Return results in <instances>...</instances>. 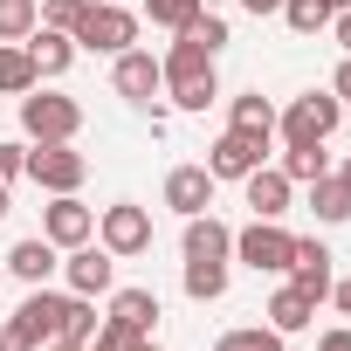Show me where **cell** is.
<instances>
[{
	"instance_id": "60d3db41",
	"label": "cell",
	"mask_w": 351,
	"mask_h": 351,
	"mask_svg": "<svg viewBox=\"0 0 351 351\" xmlns=\"http://www.w3.org/2000/svg\"><path fill=\"white\" fill-rule=\"evenodd\" d=\"M42 351H90V344H76V337H49Z\"/></svg>"
},
{
	"instance_id": "d6986e66",
	"label": "cell",
	"mask_w": 351,
	"mask_h": 351,
	"mask_svg": "<svg viewBox=\"0 0 351 351\" xmlns=\"http://www.w3.org/2000/svg\"><path fill=\"white\" fill-rule=\"evenodd\" d=\"M110 324L152 337V324H158V296H152V289H110Z\"/></svg>"
},
{
	"instance_id": "74e56055",
	"label": "cell",
	"mask_w": 351,
	"mask_h": 351,
	"mask_svg": "<svg viewBox=\"0 0 351 351\" xmlns=\"http://www.w3.org/2000/svg\"><path fill=\"white\" fill-rule=\"evenodd\" d=\"M317 351H351V330H324V344Z\"/></svg>"
},
{
	"instance_id": "3957f363",
	"label": "cell",
	"mask_w": 351,
	"mask_h": 351,
	"mask_svg": "<svg viewBox=\"0 0 351 351\" xmlns=\"http://www.w3.org/2000/svg\"><path fill=\"white\" fill-rule=\"evenodd\" d=\"M344 124V104L330 97V90H303L282 117H276V131H282V145H324L330 131Z\"/></svg>"
},
{
	"instance_id": "9a60e30c",
	"label": "cell",
	"mask_w": 351,
	"mask_h": 351,
	"mask_svg": "<svg viewBox=\"0 0 351 351\" xmlns=\"http://www.w3.org/2000/svg\"><path fill=\"white\" fill-rule=\"evenodd\" d=\"M56 262H62V248H56L49 234H28V241H14V248H8V262H0V269L21 276V282L35 289V282H49V276H56Z\"/></svg>"
},
{
	"instance_id": "f6af8a7d",
	"label": "cell",
	"mask_w": 351,
	"mask_h": 351,
	"mask_svg": "<svg viewBox=\"0 0 351 351\" xmlns=\"http://www.w3.org/2000/svg\"><path fill=\"white\" fill-rule=\"evenodd\" d=\"M145 351H158V344H152V337H145Z\"/></svg>"
},
{
	"instance_id": "b9f144b4",
	"label": "cell",
	"mask_w": 351,
	"mask_h": 351,
	"mask_svg": "<svg viewBox=\"0 0 351 351\" xmlns=\"http://www.w3.org/2000/svg\"><path fill=\"white\" fill-rule=\"evenodd\" d=\"M14 214V200H8V180H0V221H8Z\"/></svg>"
},
{
	"instance_id": "5b68a950",
	"label": "cell",
	"mask_w": 351,
	"mask_h": 351,
	"mask_svg": "<svg viewBox=\"0 0 351 351\" xmlns=\"http://www.w3.org/2000/svg\"><path fill=\"white\" fill-rule=\"evenodd\" d=\"M97 241H104L117 262H131V255H145V248H152V214H145V207H131V200H117V207H104V214H97Z\"/></svg>"
},
{
	"instance_id": "ba28073f",
	"label": "cell",
	"mask_w": 351,
	"mask_h": 351,
	"mask_svg": "<svg viewBox=\"0 0 351 351\" xmlns=\"http://www.w3.org/2000/svg\"><path fill=\"white\" fill-rule=\"evenodd\" d=\"M83 172H90V158H83L76 145H35V152H28V180H35L42 193H76Z\"/></svg>"
},
{
	"instance_id": "8d00e7d4",
	"label": "cell",
	"mask_w": 351,
	"mask_h": 351,
	"mask_svg": "<svg viewBox=\"0 0 351 351\" xmlns=\"http://www.w3.org/2000/svg\"><path fill=\"white\" fill-rule=\"evenodd\" d=\"M330 35H337V49L351 56V8H344V14H330Z\"/></svg>"
},
{
	"instance_id": "e575fe53",
	"label": "cell",
	"mask_w": 351,
	"mask_h": 351,
	"mask_svg": "<svg viewBox=\"0 0 351 351\" xmlns=\"http://www.w3.org/2000/svg\"><path fill=\"white\" fill-rule=\"evenodd\" d=\"M0 351H35V337H28V330L8 317V324H0Z\"/></svg>"
},
{
	"instance_id": "277c9868",
	"label": "cell",
	"mask_w": 351,
	"mask_h": 351,
	"mask_svg": "<svg viewBox=\"0 0 351 351\" xmlns=\"http://www.w3.org/2000/svg\"><path fill=\"white\" fill-rule=\"evenodd\" d=\"M289 255H296V234L282 221H248L234 234V262H248L255 276H289Z\"/></svg>"
},
{
	"instance_id": "d4e9b609",
	"label": "cell",
	"mask_w": 351,
	"mask_h": 351,
	"mask_svg": "<svg viewBox=\"0 0 351 351\" xmlns=\"http://www.w3.org/2000/svg\"><path fill=\"white\" fill-rule=\"evenodd\" d=\"M165 97L180 104V110H193V117H200L207 104H221V76L207 69V76H186V83H165Z\"/></svg>"
},
{
	"instance_id": "7402d4cb",
	"label": "cell",
	"mask_w": 351,
	"mask_h": 351,
	"mask_svg": "<svg viewBox=\"0 0 351 351\" xmlns=\"http://www.w3.org/2000/svg\"><path fill=\"white\" fill-rule=\"evenodd\" d=\"M228 124H234V131H255V138H276V104H269L262 90H248V97L228 104Z\"/></svg>"
},
{
	"instance_id": "bcb514c9",
	"label": "cell",
	"mask_w": 351,
	"mask_h": 351,
	"mask_svg": "<svg viewBox=\"0 0 351 351\" xmlns=\"http://www.w3.org/2000/svg\"><path fill=\"white\" fill-rule=\"evenodd\" d=\"M0 276H8V269H0Z\"/></svg>"
},
{
	"instance_id": "8992f818",
	"label": "cell",
	"mask_w": 351,
	"mask_h": 351,
	"mask_svg": "<svg viewBox=\"0 0 351 351\" xmlns=\"http://www.w3.org/2000/svg\"><path fill=\"white\" fill-rule=\"evenodd\" d=\"M255 165H269V138H255V131H221L214 145H207V172L214 180H248Z\"/></svg>"
},
{
	"instance_id": "ac0fdd59",
	"label": "cell",
	"mask_w": 351,
	"mask_h": 351,
	"mask_svg": "<svg viewBox=\"0 0 351 351\" xmlns=\"http://www.w3.org/2000/svg\"><path fill=\"white\" fill-rule=\"evenodd\" d=\"M262 317H269V330H282V337H296V330H310V317H317V303H310V296H303L296 282H282V289L269 296V310H262Z\"/></svg>"
},
{
	"instance_id": "cb8c5ba5",
	"label": "cell",
	"mask_w": 351,
	"mask_h": 351,
	"mask_svg": "<svg viewBox=\"0 0 351 351\" xmlns=\"http://www.w3.org/2000/svg\"><path fill=\"white\" fill-rule=\"evenodd\" d=\"M324 172H330V152L324 145H282V180L310 186V180H324Z\"/></svg>"
},
{
	"instance_id": "7c38bea8",
	"label": "cell",
	"mask_w": 351,
	"mask_h": 351,
	"mask_svg": "<svg viewBox=\"0 0 351 351\" xmlns=\"http://www.w3.org/2000/svg\"><path fill=\"white\" fill-rule=\"evenodd\" d=\"M14 324H21V330L35 337V351H42L49 337H62V330H69V296H56V289H42V282H35V289H28V303L14 310Z\"/></svg>"
},
{
	"instance_id": "8fae6325",
	"label": "cell",
	"mask_w": 351,
	"mask_h": 351,
	"mask_svg": "<svg viewBox=\"0 0 351 351\" xmlns=\"http://www.w3.org/2000/svg\"><path fill=\"white\" fill-rule=\"evenodd\" d=\"M42 234H49L56 248H83V241H97V214H90L76 193H56L49 214H42Z\"/></svg>"
},
{
	"instance_id": "603a6c76",
	"label": "cell",
	"mask_w": 351,
	"mask_h": 351,
	"mask_svg": "<svg viewBox=\"0 0 351 351\" xmlns=\"http://www.w3.org/2000/svg\"><path fill=\"white\" fill-rule=\"evenodd\" d=\"M42 76H35V62H28V49L21 42H0V97H28Z\"/></svg>"
},
{
	"instance_id": "4dcf8cb0",
	"label": "cell",
	"mask_w": 351,
	"mask_h": 351,
	"mask_svg": "<svg viewBox=\"0 0 351 351\" xmlns=\"http://www.w3.org/2000/svg\"><path fill=\"white\" fill-rule=\"evenodd\" d=\"M180 35H193V42H200V49H214V56L228 49V21H221V14H207V8H200V14H193Z\"/></svg>"
},
{
	"instance_id": "2e32d148",
	"label": "cell",
	"mask_w": 351,
	"mask_h": 351,
	"mask_svg": "<svg viewBox=\"0 0 351 351\" xmlns=\"http://www.w3.org/2000/svg\"><path fill=\"white\" fill-rule=\"evenodd\" d=\"M228 255H234V228L214 214H193L186 221V262H228Z\"/></svg>"
},
{
	"instance_id": "f35d334b",
	"label": "cell",
	"mask_w": 351,
	"mask_h": 351,
	"mask_svg": "<svg viewBox=\"0 0 351 351\" xmlns=\"http://www.w3.org/2000/svg\"><path fill=\"white\" fill-rule=\"evenodd\" d=\"M330 296H337V310L351 317V276H344V282H330Z\"/></svg>"
},
{
	"instance_id": "ffe728a7",
	"label": "cell",
	"mask_w": 351,
	"mask_h": 351,
	"mask_svg": "<svg viewBox=\"0 0 351 351\" xmlns=\"http://www.w3.org/2000/svg\"><path fill=\"white\" fill-rule=\"evenodd\" d=\"M158 69H165V83H186V76H207V69H214V49H200L193 35H172V49L158 56Z\"/></svg>"
},
{
	"instance_id": "4fadbf2b",
	"label": "cell",
	"mask_w": 351,
	"mask_h": 351,
	"mask_svg": "<svg viewBox=\"0 0 351 351\" xmlns=\"http://www.w3.org/2000/svg\"><path fill=\"white\" fill-rule=\"evenodd\" d=\"M330 262H337V255L310 234V241H296V255H289V282L317 303V296H330V282H337V276H330Z\"/></svg>"
},
{
	"instance_id": "4316f807",
	"label": "cell",
	"mask_w": 351,
	"mask_h": 351,
	"mask_svg": "<svg viewBox=\"0 0 351 351\" xmlns=\"http://www.w3.org/2000/svg\"><path fill=\"white\" fill-rule=\"evenodd\" d=\"M186 296L193 303H221L228 296V262H186Z\"/></svg>"
},
{
	"instance_id": "44dd1931",
	"label": "cell",
	"mask_w": 351,
	"mask_h": 351,
	"mask_svg": "<svg viewBox=\"0 0 351 351\" xmlns=\"http://www.w3.org/2000/svg\"><path fill=\"white\" fill-rule=\"evenodd\" d=\"M310 214H317L324 228L351 221V193H344V180H337V172H324V180H310Z\"/></svg>"
},
{
	"instance_id": "d590c367",
	"label": "cell",
	"mask_w": 351,
	"mask_h": 351,
	"mask_svg": "<svg viewBox=\"0 0 351 351\" xmlns=\"http://www.w3.org/2000/svg\"><path fill=\"white\" fill-rule=\"evenodd\" d=\"M330 97H337V104H351V56L337 62V76H330Z\"/></svg>"
},
{
	"instance_id": "1f68e13d",
	"label": "cell",
	"mask_w": 351,
	"mask_h": 351,
	"mask_svg": "<svg viewBox=\"0 0 351 351\" xmlns=\"http://www.w3.org/2000/svg\"><path fill=\"white\" fill-rule=\"evenodd\" d=\"M90 351H145V337H138V330H124V324H110V317H104V324H97V337H90Z\"/></svg>"
},
{
	"instance_id": "6da1fadb",
	"label": "cell",
	"mask_w": 351,
	"mask_h": 351,
	"mask_svg": "<svg viewBox=\"0 0 351 351\" xmlns=\"http://www.w3.org/2000/svg\"><path fill=\"white\" fill-rule=\"evenodd\" d=\"M21 131L35 138V145H69L76 131H83V104L76 97H62V90H28L21 97Z\"/></svg>"
},
{
	"instance_id": "9c48e42d",
	"label": "cell",
	"mask_w": 351,
	"mask_h": 351,
	"mask_svg": "<svg viewBox=\"0 0 351 351\" xmlns=\"http://www.w3.org/2000/svg\"><path fill=\"white\" fill-rule=\"evenodd\" d=\"M62 276H69L76 296H110V289H117V255H110L104 241H83V248H69Z\"/></svg>"
},
{
	"instance_id": "836d02e7",
	"label": "cell",
	"mask_w": 351,
	"mask_h": 351,
	"mask_svg": "<svg viewBox=\"0 0 351 351\" xmlns=\"http://www.w3.org/2000/svg\"><path fill=\"white\" fill-rule=\"evenodd\" d=\"M28 172V145L21 138H0V180H21Z\"/></svg>"
},
{
	"instance_id": "83f0119b",
	"label": "cell",
	"mask_w": 351,
	"mask_h": 351,
	"mask_svg": "<svg viewBox=\"0 0 351 351\" xmlns=\"http://www.w3.org/2000/svg\"><path fill=\"white\" fill-rule=\"evenodd\" d=\"M214 351H282V330H269V324H241V330H221Z\"/></svg>"
},
{
	"instance_id": "484cf974",
	"label": "cell",
	"mask_w": 351,
	"mask_h": 351,
	"mask_svg": "<svg viewBox=\"0 0 351 351\" xmlns=\"http://www.w3.org/2000/svg\"><path fill=\"white\" fill-rule=\"evenodd\" d=\"M42 28V0H0V42H28Z\"/></svg>"
},
{
	"instance_id": "7a4b0ae2",
	"label": "cell",
	"mask_w": 351,
	"mask_h": 351,
	"mask_svg": "<svg viewBox=\"0 0 351 351\" xmlns=\"http://www.w3.org/2000/svg\"><path fill=\"white\" fill-rule=\"evenodd\" d=\"M69 42L90 49V56H124L138 42V14L131 8H110V0H90V8L76 14V28H69Z\"/></svg>"
},
{
	"instance_id": "f1b7e54d",
	"label": "cell",
	"mask_w": 351,
	"mask_h": 351,
	"mask_svg": "<svg viewBox=\"0 0 351 351\" xmlns=\"http://www.w3.org/2000/svg\"><path fill=\"white\" fill-rule=\"evenodd\" d=\"M282 21L296 35H324L330 28V8H324V0H282Z\"/></svg>"
},
{
	"instance_id": "ab89813d",
	"label": "cell",
	"mask_w": 351,
	"mask_h": 351,
	"mask_svg": "<svg viewBox=\"0 0 351 351\" xmlns=\"http://www.w3.org/2000/svg\"><path fill=\"white\" fill-rule=\"evenodd\" d=\"M248 14H282V0H241Z\"/></svg>"
},
{
	"instance_id": "30bf717a",
	"label": "cell",
	"mask_w": 351,
	"mask_h": 351,
	"mask_svg": "<svg viewBox=\"0 0 351 351\" xmlns=\"http://www.w3.org/2000/svg\"><path fill=\"white\" fill-rule=\"evenodd\" d=\"M214 186H221V180H214L207 165H172V172H165V207L180 214V221H193V214L214 207Z\"/></svg>"
},
{
	"instance_id": "f546056e",
	"label": "cell",
	"mask_w": 351,
	"mask_h": 351,
	"mask_svg": "<svg viewBox=\"0 0 351 351\" xmlns=\"http://www.w3.org/2000/svg\"><path fill=\"white\" fill-rule=\"evenodd\" d=\"M145 14H152L158 28H172V35H180V28L200 14V0H145Z\"/></svg>"
},
{
	"instance_id": "ee69618b",
	"label": "cell",
	"mask_w": 351,
	"mask_h": 351,
	"mask_svg": "<svg viewBox=\"0 0 351 351\" xmlns=\"http://www.w3.org/2000/svg\"><path fill=\"white\" fill-rule=\"evenodd\" d=\"M324 8H330V14H344V8H351V0H324Z\"/></svg>"
},
{
	"instance_id": "d6a6232c",
	"label": "cell",
	"mask_w": 351,
	"mask_h": 351,
	"mask_svg": "<svg viewBox=\"0 0 351 351\" xmlns=\"http://www.w3.org/2000/svg\"><path fill=\"white\" fill-rule=\"evenodd\" d=\"M83 8H90V0H42V28H62V35H69Z\"/></svg>"
},
{
	"instance_id": "5bb4252c",
	"label": "cell",
	"mask_w": 351,
	"mask_h": 351,
	"mask_svg": "<svg viewBox=\"0 0 351 351\" xmlns=\"http://www.w3.org/2000/svg\"><path fill=\"white\" fill-rule=\"evenodd\" d=\"M241 186H248V207H255V221H282V214H289V193H296V180H282V165H255Z\"/></svg>"
},
{
	"instance_id": "e0dca14e",
	"label": "cell",
	"mask_w": 351,
	"mask_h": 351,
	"mask_svg": "<svg viewBox=\"0 0 351 351\" xmlns=\"http://www.w3.org/2000/svg\"><path fill=\"white\" fill-rule=\"evenodd\" d=\"M21 49H28V62H35V76H42V83H49V76H62V69L76 62V42H69L62 28H35Z\"/></svg>"
},
{
	"instance_id": "52a82bcc",
	"label": "cell",
	"mask_w": 351,
	"mask_h": 351,
	"mask_svg": "<svg viewBox=\"0 0 351 351\" xmlns=\"http://www.w3.org/2000/svg\"><path fill=\"white\" fill-rule=\"evenodd\" d=\"M110 90H117L124 104L152 110V104H158V90H165V69H158V56H152V49H124V56H117V69H110Z\"/></svg>"
},
{
	"instance_id": "7bdbcfd3",
	"label": "cell",
	"mask_w": 351,
	"mask_h": 351,
	"mask_svg": "<svg viewBox=\"0 0 351 351\" xmlns=\"http://www.w3.org/2000/svg\"><path fill=\"white\" fill-rule=\"evenodd\" d=\"M337 180H344V193H351V158H344V165H337Z\"/></svg>"
}]
</instances>
